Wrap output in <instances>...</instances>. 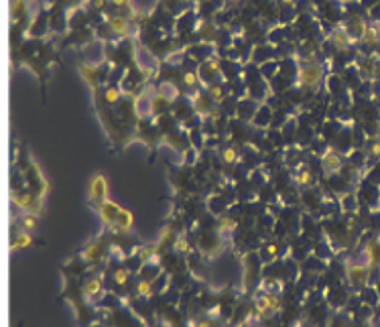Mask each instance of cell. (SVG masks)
Here are the masks:
<instances>
[{"mask_svg":"<svg viewBox=\"0 0 380 327\" xmlns=\"http://www.w3.org/2000/svg\"><path fill=\"white\" fill-rule=\"evenodd\" d=\"M175 248L179 250V252H189V250H191L189 248V242L185 240V236H179L177 238V240H175Z\"/></svg>","mask_w":380,"mask_h":327,"instance_id":"obj_24","label":"cell"},{"mask_svg":"<svg viewBox=\"0 0 380 327\" xmlns=\"http://www.w3.org/2000/svg\"><path fill=\"white\" fill-rule=\"evenodd\" d=\"M126 279H128V270H126V268H118V270L114 272V281H116L118 285H124Z\"/></svg>","mask_w":380,"mask_h":327,"instance_id":"obj_26","label":"cell"},{"mask_svg":"<svg viewBox=\"0 0 380 327\" xmlns=\"http://www.w3.org/2000/svg\"><path fill=\"white\" fill-rule=\"evenodd\" d=\"M189 327H212V323L207 321V319H203V321H189Z\"/></svg>","mask_w":380,"mask_h":327,"instance_id":"obj_29","label":"cell"},{"mask_svg":"<svg viewBox=\"0 0 380 327\" xmlns=\"http://www.w3.org/2000/svg\"><path fill=\"white\" fill-rule=\"evenodd\" d=\"M220 230H222V232H234L236 230V222L232 218H220Z\"/></svg>","mask_w":380,"mask_h":327,"instance_id":"obj_22","label":"cell"},{"mask_svg":"<svg viewBox=\"0 0 380 327\" xmlns=\"http://www.w3.org/2000/svg\"><path fill=\"white\" fill-rule=\"evenodd\" d=\"M191 100H193V106H195V110H198V112H205V110H210V106H212V100H207L201 92H195L191 96Z\"/></svg>","mask_w":380,"mask_h":327,"instance_id":"obj_14","label":"cell"},{"mask_svg":"<svg viewBox=\"0 0 380 327\" xmlns=\"http://www.w3.org/2000/svg\"><path fill=\"white\" fill-rule=\"evenodd\" d=\"M88 197L92 201H98V204L108 199V181L104 175H94L92 177L90 187H88Z\"/></svg>","mask_w":380,"mask_h":327,"instance_id":"obj_2","label":"cell"},{"mask_svg":"<svg viewBox=\"0 0 380 327\" xmlns=\"http://www.w3.org/2000/svg\"><path fill=\"white\" fill-rule=\"evenodd\" d=\"M108 2L114 6H124V4H128V0H108Z\"/></svg>","mask_w":380,"mask_h":327,"instance_id":"obj_32","label":"cell"},{"mask_svg":"<svg viewBox=\"0 0 380 327\" xmlns=\"http://www.w3.org/2000/svg\"><path fill=\"white\" fill-rule=\"evenodd\" d=\"M98 252H100V248H98L96 244H92V246L81 254V258H83V260H94V258L98 256Z\"/></svg>","mask_w":380,"mask_h":327,"instance_id":"obj_25","label":"cell"},{"mask_svg":"<svg viewBox=\"0 0 380 327\" xmlns=\"http://www.w3.org/2000/svg\"><path fill=\"white\" fill-rule=\"evenodd\" d=\"M33 201H35V197L29 195V193H12V204H15L19 209L29 211L31 205H33Z\"/></svg>","mask_w":380,"mask_h":327,"instance_id":"obj_11","label":"cell"},{"mask_svg":"<svg viewBox=\"0 0 380 327\" xmlns=\"http://www.w3.org/2000/svg\"><path fill=\"white\" fill-rule=\"evenodd\" d=\"M222 159L224 163H228V165H234V163H238V150L234 146H228L222 150Z\"/></svg>","mask_w":380,"mask_h":327,"instance_id":"obj_16","label":"cell"},{"mask_svg":"<svg viewBox=\"0 0 380 327\" xmlns=\"http://www.w3.org/2000/svg\"><path fill=\"white\" fill-rule=\"evenodd\" d=\"M81 291H83V295H85V297L90 299V297H94V295H98V293L102 291V281H100V279H90L88 283L83 285Z\"/></svg>","mask_w":380,"mask_h":327,"instance_id":"obj_13","label":"cell"},{"mask_svg":"<svg viewBox=\"0 0 380 327\" xmlns=\"http://www.w3.org/2000/svg\"><path fill=\"white\" fill-rule=\"evenodd\" d=\"M120 211H122V207L116 205V204H112V201H108V199L102 201V204H98V213H100V220L104 224H108V225H112L118 220Z\"/></svg>","mask_w":380,"mask_h":327,"instance_id":"obj_3","label":"cell"},{"mask_svg":"<svg viewBox=\"0 0 380 327\" xmlns=\"http://www.w3.org/2000/svg\"><path fill=\"white\" fill-rule=\"evenodd\" d=\"M226 2H230V4H238L240 0H226Z\"/></svg>","mask_w":380,"mask_h":327,"instance_id":"obj_33","label":"cell"},{"mask_svg":"<svg viewBox=\"0 0 380 327\" xmlns=\"http://www.w3.org/2000/svg\"><path fill=\"white\" fill-rule=\"evenodd\" d=\"M370 153H372V157H374V159H380V141H376V143L372 144Z\"/></svg>","mask_w":380,"mask_h":327,"instance_id":"obj_30","label":"cell"},{"mask_svg":"<svg viewBox=\"0 0 380 327\" xmlns=\"http://www.w3.org/2000/svg\"><path fill=\"white\" fill-rule=\"evenodd\" d=\"M254 309H256V315H259V317H266V315H271V313H275L273 307H271V301H268V295L256 297Z\"/></svg>","mask_w":380,"mask_h":327,"instance_id":"obj_10","label":"cell"},{"mask_svg":"<svg viewBox=\"0 0 380 327\" xmlns=\"http://www.w3.org/2000/svg\"><path fill=\"white\" fill-rule=\"evenodd\" d=\"M207 94H210V100H214L216 104H220L224 100V87L222 85H210L207 87Z\"/></svg>","mask_w":380,"mask_h":327,"instance_id":"obj_17","label":"cell"},{"mask_svg":"<svg viewBox=\"0 0 380 327\" xmlns=\"http://www.w3.org/2000/svg\"><path fill=\"white\" fill-rule=\"evenodd\" d=\"M80 75H81V78L88 82L92 87L98 85V73H96V67H92V65H88V63H83V65H80Z\"/></svg>","mask_w":380,"mask_h":327,"instance_id":"obj_12","label":"cell"},{"mask_svg":"<svg viewBox=\"0 0 380 327\" xmlns=\"http://www.w3.org/2000/svg\"><path fill=\"white\" fill-rule=\"evenodd\" d=\"M207 67H210V69H214V71H218V69H220V63H218L216 59H214V61L210 59V61H207Z\"/></svg>","mask_w":380,"mask_h":327,"instance_id":"obj_31","label":"cell"},{"mask_svg":"<svg viewBox=\"0 0 380 327\" xmlns=\"http://www.w3.org/2000/svg\"><path fill=\"white\" fill-rule=\"evenodd\" d=\"M20 224H22V228L24 230H35V225H37V216L35 213H27V216H22V220H20Z\"/></svg>","mask_w":380,"mask_h":327,"instance_id":"obj_20","label":"cell"},{"mask_svg":"<svg viewBox=\"0 0 380 327\" xmlns=\"http://www.w3.org/2000/svg\"><path fill=\"white\" fill-rule=\"evenodd\" d=\"M22 8H24L22 0H12V15H15V12H22Z\"/></svg>","mask_w":380,"mask_h":327,"instance_id":"obj_28","label":"cell"},{"mask_svg":"<svg viewBox=\"0 0 380 327\" xmlns=\"http://www.w3.org/2000/svg\"><path fill=\"white\" fill-rule=\"evenodd\" d=\"M283 2H287V4H293V2H295V0H283Z\"/></svg>","mask_w":380,"mask_h":327,"instance_id":"obj_34","label":"cell"},{"mask_svg":"<svg viewBox=\"0 0 380 327\" xmlns=\"http://www.w3.org/2000/svg\"><path fill=\"white\" fill-rule=\"evenodd\" d=\"M354 41H356V39H354V35H352L348 29H344V27H338V29L332 33V43L336 45V49H341V51L350 49Z\"/></svg>","mask_w":380,"mask_h":327,"instance_id":"obj_5","label":"cell"},{"mask_svg":"<svg viewBox=\"0 0 380 327\" xmlns=\"http://www.w3.org/2000/svg\"><path fill=\"white\" fill-rule=\"evenodd\" d=\"M108 27H110V31H112L114 35H118V37H126L130 33L128 20L122 19V17H108Z\"/></svg>","mask_w":380,"mask_h":327,"instance_id":"obj_8","label":"cell"},{"mask_svg":"<svg viewBox=\"0 0 380 327\" xmlns=\"http://www.w3.org/2000/svg\"><path fill=\"white\" fill-rule=\"evenodd\" d=\"M293 179H295L297 185H309L311 183V171H307V169L299 171V173H295V177H293Z\"/></svg>","mask_w":380,"mask_h":327,"instance_id":"obj_19","label":"cell"},{"mask_svg":"<svg viewBox=\"0 0 380 327\" xmlns=\"http://www.w3.org/2000/svg\"><path fill=\"white\" fill-rule=\"evenodd\" d=\"M368 268L370 266H364V264H358V262H354V264H350V266H348V279H350V283L356 288L366 285V279H368Z\"/></svg>","mask_w":380,"mask_h":327,"instance_id":"obj_4","label":"cell"},{"mask_svg":"<svg viewBox=\"0 0 380 327\" xmlns=\"http://www.w3.org/2000/svg\"><path fill=\"white\" fill-rule=\"evenodd\" d=\"M360 41L366 43V45H374L380 41V20H372V22H366V29L360 37Z\"/></svg>","mask_w":380,"mask_h":327,"instance_id":"obj_7","label":"cell"},{"mask_svg":"<svg viewBox=\"0 0 380 327\" xmlns=\"http://www.w3.org/2000/svg\"><path fill=\"white\" fill-rule=\"evenodd\" d=\"M137 293L140 297H151L153 295V288H151V281H140L137 285Z\"/></svg>","mask_w":380,"mask_h":327,"instance_id":"obj_21","label":"cell"},{"mask_svg":"<svg viewBox=\"0 0 380 327\" xmlns=\"http://www.w3.org/2000/svg\"><path fill=\"white\" fill-rule=\"evenodd\" d=\"M31 242H33V238L29 232H19L17 238L12 240V250H22V248L31 246Z\"/></svg>","mask_w":380,"mask_h":327,"instance_id":"obj_15","label":"cell"},{"mask_svg":"<svg viewBox=\"0 0 380 327\" xmlns=\"http://www.w3.org/2000/svg\"><path fill=\"white\" fill-rule=\"evenodd\" d=\"M183 83H185L187 87H193L195 83H198V78H195V73H191V71L183 73Z\"/></svg>","mask_w":380,"mask_h":327,"instance_id":"obj_27","label":"cell"},{"mask_svg":"<svg viewBox=\"0 0 380 327\" xmlns=\"http://www.w3.org/2000/svg\"><path fill=\"white\" fill-rule=\"evenodd\" d=\"M106 102H110V104H114V102H118V98H120V92L116 90V87H108L106 90Z\"/></svg>","mask_w":380,"mask_h":327,"instance_id":"obj_23","label":"cell"},{"mask_svg":"<svg viewBox=\"0 0 380 327\" xmlns=\"http://www.w3.org/2000/svg\"><path fill=\"white\" fill-rule=\"evenodd\" d=\"M321 163H323L325 173H336V171L341 169V157H340V153L336 148H327Z\"/></svg>","mask_w":380,"mask_h":327,"instance_id":"obj_6","label":"cell"},{"mask_svg":"<svg viewBox=\"0 0 380 327\" xmlns=\"http://www.w3.org/2000/svg\"><path fill=\"white\" fill-rule=\"evenodd\" d=\"M132 224H134L132 213H130L128 209H122L120 216H118V220L112 224V232H128V230L132 228Z\"/></svg>","mask_w":380,"mask_h":327,"instance_id":"obj_9","label":"cell"},{"mask_svg":"<svg viewBox=\"0 0 380 327\" xmlns=\"http://www.w3.org/2000/svg\"><path fill=\"white\" fill-rule=\"evenodd\" d=\"M344 2H350V0H344Z\"/></svg>","mask_w":380,"mask_h":327,"instance_id":"obj_35","label":"cell"},{"mask_svg":"<svg viewBox=\"0 0 380 327\" xmlns=\"http://www.w3.org/2000/svg\"><path fill=\"white\" fill-rule=\"evenodd\" d=\"M321 80H323V67H321V63H317V61H309V63H303L299 67L297 83L301 87L315 90V87L321 83Z\"/></svg>","mask_w":380,"mask_h":327,"instance_id":"obj_1","label":"cell"},{"mask_svg":"<svg viewBox=\"0 0 380 327\" xmlns=\"http://www.w3.org/2000/svg\"><path fill=\"white\" fill-rule=\"evenodd\" d=\"M366 248H368V252H370V256H372V264L380 266V240L372 242L370 246H366Z\"/></svg>","mask_w":380,"mask_h":327,"instance_id":"obj_18","label":"cell"}]
</instances>
